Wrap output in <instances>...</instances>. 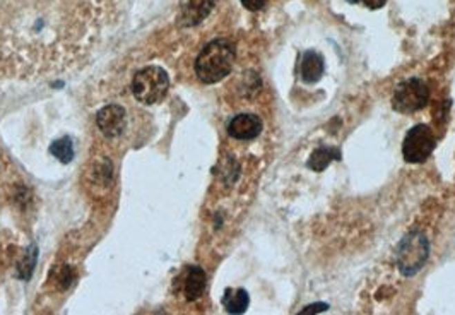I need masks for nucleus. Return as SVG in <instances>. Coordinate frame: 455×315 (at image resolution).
Here are the masks:
<instances>
[{"label": "nucleus", "instance_id": "f257e3e1", "mask_svg": "<svg viewBox=\"0 0 455 315\" xmlns=\"http://www.w3.org/2000/svg\"><path fill=\"white\" fill-rule=\"evenodd\" d=\"M235 46L228 39L207 43L195 60V74L204 84H216L231 73L235 64Z\"/></svg>", "mask_w": 455, "mask_h": 315}, {"label": "nucleus", "instance_id": "f03ea898", "mask_svg": "<svg viewBox=\"0 0 455 315\" xmlns=\"http://www.w3.org/2000/svg\"><path fill=\"white\" fill-rule=\"evenodd\" d=\"M168 88H170V77L166 70L157 66L144 67L135 74L132 81V93L135 99H139L144 105H154L161 102L166 96Z\"/></svg>", "mask_w": 455, "mask_h": 315}, {"label": "nucleus", "instance_id": "7ed1b4c3", "mask_svg": "<svg viewBox=\"0 0 455 315\" xmlns=\"http://www.w3.org/2000/svg\"><path fill=\"white\" fill-rule=\"evenodd\" d=\"M429 256V243L426 236L413 231L399 243L397 249V267L404 276H414L425 267Z\"/></svg>", "mask_w": 455, "mask_h": 315}, {"label": "nucleus", "instance_id": "20e7f679", "mask_svg": "<svg viewBox=\"0 0 455 315\" xmlns=\"http://www.w3.org/2000/svg\"><path fill=\"white\" fill-rule=\"evenodd\" d=\"M429 98V89L423 79L411 77L397 86L392 98V106L399 113H414L425 108Z\"/></svg>", "mask_w": 455, "mask_h": 315}, {"label": "nucleus", "instance_id": "39448f33", "mask_svg": "<svg viewBox=\"0 0 455 315\" xmlns=\"http://www.w3.org/2000/svg\"><path fill=\"white\" fill-rule=\"evenodd\" d=\"M436 146V139L432 128L425 124L414 125L404 137L403 155L407 163H425L432 156Z\"/></svg>", "mask_w": 455, "mask_h": 315}, {"label": "nucleus", "instance_id": "423d86ee", "mask_svg": "<svg viewBox=\"0 0 455 315\" xmlns=\"http://www.w3.org/2000/svg\"><path fill=\"white\" fill-rule=\"evenodd\" d=\"M96 125L108 137H117L124 132L125 110L120 105H108L101 108L96 115Z\"/></svg>", "mask_w": 455, "mask_h": 315}, {"label": "nucleus", "instance_id": "0eeeda50", "mask_svg": "<svg viewBox=\"0 0 455 315\" xmlns=\"http://www.w3.org/2000/svg\"><path fill=\"white\" fill-rule=\"evenodd\" d=\"M262 132V120L257 115L242 113L228 124V134L238 141H250Z\"/></svg>", "mask_w": 455, "mask_h": 315}, {"label": "nucleus", "instance_id": "6e6552de", "mask_svg": "<svg viewBox=\"0 0 455 315\" xmlns=\"http://www.w3.org/2000/svg\"><path fill=\"white\" fill-rule=\"evenodd\" d=\"M214 7V0H188L182 10L180 23L184 26H195L206 19Z\"/></svg>", "mask_w": 455, "mask_h": 315}, {"label": "nucleus", "instance_id": "1a4fd4ad", "mask_svg": "<svg viewBox=\"0 0 455 315\" xmlns=\"http://www.w3.org/2000/svg\"><path fill=\"white\" fill-rule=\"evenodd\" d=\"M325 64L324 57L320 55L315 50H308L303 53L302 60V79L307 84H315V82L320 81L322 74H324Z\"/></svg>", "mask_w": 455, "mask_h": 315}, {"label": "nucleus", "instance_id": "9d476101", "mask_svg": "<svg viewBox=\"0 0 455 315\" xmlns=\"http://www.w3.org/2000/svg\"><path fill=\"white\" fill-rule=\"evenodd\" d=\"M204 289H206V273H204L199 266L188 267L184 281L185 298L190 300V302L199 300L200 296H202Z\"/></svg>", "mask_w": 455, "mask_h": 315}, {"label": "nucleus", "instance_id": "9b49d317", "mask_svg": "<svg viewBox=\"0 0 455 315\" xmlns=\"http://www.w3.org/2000/svg\"><path fill=\"white\" fill-rule=\"evenodd\" d=\"M249 303H250L249 293H246L243 288L238 289L228 288L226 292H224L223 307L229 314H243L246 309H249Z\"/></svg>", "mask_w": 455, "mask_h": 315}, {"label": "nucleus", "instance_id": "f8f14e48", "mask_svg": "<svg viewBox=\"0 0 455 315\" xmlns=\"http://www.w3.org/2000/svg\"><path fill=\"white\" fill-rule=\"evenodd\" d=\"M334 160H341V151H339V149L325 148V146H322V148L315 149V151L311 153L310 160H308V168H311L313 171H322L325 170V168H327Z\"/></svg>", "mask_w": 455, "mask_h": 315}, {"label": "nucleus", "instance_id": "ddd939ff", "mask_svg": "<svg viewBox=\"0 0 455 315\" xmlns=\"http://www.w3.org/2000/svg\"><path fill=\"white\" fill-rule=\"evenodd\" d=\"M50 153H52L60 163H70L74 158L72 141H70L69 137L57 139V141H53L52 146H50Z\"/></svg>", "mask_w": 455, "mask_h": 315}, {"label": "nucleus", "instance_id": "4468645a", "mask_svg": "<svg viewBox=\"0 0 455 315\" xmlns=\"http://www.w3.org/2000/svg\"><path fill=\"white\" fill-rule=\"evenodd\" d=\"M243 7L249 10H260L267 3V0H242Z\"/></svg>", "mask_w": 455, "mask_h": 315}, {"label": "nucleus", "instance_id": "2eb2a0df", "mask_svg": "<svg viewBox=\"0 0 455 315\" xmlns=\"http://www.w3.org/2000/svg\"><path fill=\"white\" fill-rule=\"evenodd\" d=\"M329 309L327 303H315V305L307 307V309L302 310L300 315H308V314H317V312H325Z\"/></svg>", "mask_w": 455, "mask_h": 315}, {"label": "nucleus", "instance_id": "dca6fc26", "mask_svg": "<svg viewBox=\"0 0 455 315\" xmlns=\"http://www.w3.org/2000/svg\"><path fill=\"white\" fill-rule=\"evenodd\" d=\"M361 2L367 7H370V9H380V7L385 6L387 0H361Z\"/></svg>", "mask_w": 455, "mask_h": 315}]
</instances>
